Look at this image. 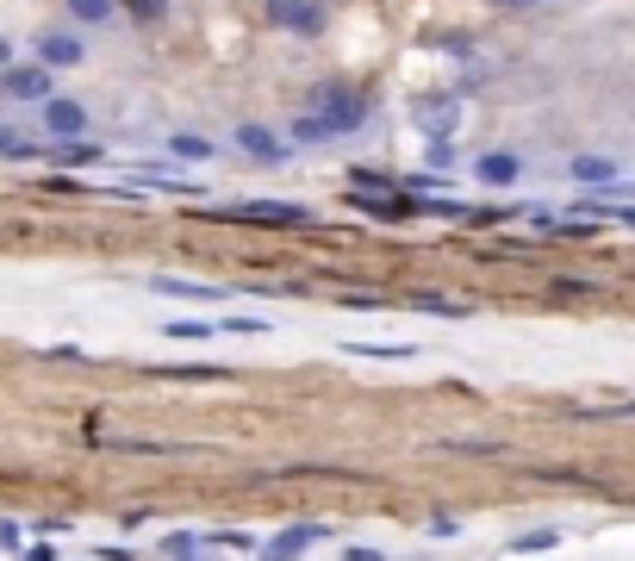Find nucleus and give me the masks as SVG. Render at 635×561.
Here are the masks:
<instances>
[{"label": "nucleus", "mask_w": 635, "mask_h": 561, "mask_svg": "<svg viewBox=\"0 0 635 561\" xmlns=\"http://www.w3.org/2000/svg\"><path fill=\"white\" fill-rule=\"evenodd\" d=\"M44 132L50 137H81L88 132V113H81L76 100H44Z\"/></svg>", "instance_id": "obj_5"}, {"label": "nucleus", "mask_w": 635, "mask_h": 561, "mask_svg": "<svg viewBox=\"0 0 635 561\" xmlns=\"http://www.w3.org/2000/svg\"><path fill=\"white\" fill-rule=\"evenodd\" d=\"M237 144H243V150H256V156H281V144H274L262 125H237Z\"/></svg>", "instance_id": "obj_11"}, {"label": "nucleus", "mask_w": 635, "mask_h": 561, "mask_svg": "<svg viewBox=\"0 0 635 561\" xmlns=\"http://www.w3.org/2000/svg\"><path fill=\"white\" fill-rule=\"evenodd\" d=\"M474 175H480L486 188H511V181L523 175V162L511 150H492V156H480V169H474Z\"/></svg>", "instance_id": "obj_7"}, {"label": "nucleus", "mask_w": 635, "mask_h": 561, "mask_svg": "<svg viewBox=\"0 0 635 561\" xmlns=\"http://www.w3.org/2000/svg\"><path fill=\"white\" fill-rule=\"evenodd\" d=\"M343 561H381V556H374V549H349Z\"/></svg>", "instance_id": "obj_17"}, {"label": "nucleus", "mask_w": 635, "mask_h": 561, "mask_svg": "<svg viewBox=\"0 0 635 561\" xmlns=\"http://www.w3.org/2000/svg\"><path fill=\"white\" fill-rule=\"evenodd\" d=\"M225 218H237V225H311L306 206H287V200H243Z\"/></svg>", "instance_id": "obj_1"}, {"label": "nucleus", "mask_w": 635, "mask_h": 561, "mask_svg": "<svg viewBox=\"0 0 635 561\" xmlns=\"http://www.w3.org/2000/svg\"><path fill=\"white\" fill-rule=\"evenodd\" d=\"M206 330H212V318H174L169 337H206Z\"/></svg>", "instance_id": "obj_14"}, {"label": "nucleus", "mask_w": 635, "mask_h": 561, "mask_svg": "<svg viewBox=\"0 0 635 561\" xmlns=\"http://www.w3.org/2000/svg\"><path fill=\"white\" fill-rule=\"evenodd\" d=\"M69 13L81 25H100V20H113V0H69Z\"/></svg>", "instance_id": "obj_13"}, {"label": "nucleus", "mask_w": 635, "mask_h": 561, "mask_svg": "<svg viewBox=\"0 0 635 561\" xmlns=\"http://www.w3.org/2000/svg\"><path fill=\"white\" fill-rule=\"evenodd\" d=\"M44 69H69V63H81V38H69V32H50V38L38 44Z\"/></svg>", "instance_id": "obj_8"}, {"label": "nucleus", "mask_w": 635, "mask_h": 561, "mask_svg": "<svg viewBox=\"0 0 635 561\" xmlns=\"http://www.w3.org/2000/svg\"><path fill=\"white\" fill-rule=\"evenodd\" d=\"M0 94L7 100H50V69H7V76H0Z\"/></svg>", "instance_id": "obj_4"}, {"label": "nucleus", "mask_w": 635, "mask_h": 561, "mask_svg": "<svg viewBox=\"0 0 635 561\" xmlns=\"http://www.w3.org/2000/svg\"><path fill=\"white\" fill-rule=\"evenodd\" d=\"M162 7H169V0H132V13H137L144 25H150V20H162Z\"/></svg>", "instance_id": "obj_16"}, {"label": "nucleus", "mask_w": 635, "mask_h": 561, "mask_svg": "<svg viewBox=\"0 0 635 561\" xmlns=\"http://www.w3.org/2000/svg\"><path fill=\"white\" fill-rule=\"evenodd\" d=\"M150 288L156 293H174V300H225V288H206V281H169V274H156Z\"/></svg>", "instance_id": "obj_9"}, {"label": "nucleus", "mask_w": 635, "mask_h": 561, "mask_svg": "<svg viewBox=\"0 0 635 561\" xmlns=\"http://www.w3.org/2000/svg\"><path fill=\"white\" fill-rule=\"evenodd\" d=\"M349 356H381V362H405V356H418L411 344H349Z\"/></svg>", "instance_id": "obj_12"}, {"label": "nucleus", "mask_w": 635, "mask_h": 561, "mask_svg": "<svg viewBox=\"0 0 635 561\" xmlns=\"http://www.w3.org/2000/svg\"><path fill=\"white\" fill-rule=\"evenodd\" d=\"M574 175H579V181H598V188H604V181H616V162H604V156H579Z\"/></svg>", "instance_id": "obj_10"}, {"label": "nucleus", "mask_w": 635, "mask_h": 561, "mask_svg": "<svg viewBox=\"0 0 635 561\" xmlns=\"http://www.w3.org/2000/svg\"><path fill=\"white\" fill-rule=\"evenodd\" d=\"M325 537V530H318V524H299V530H281V537L269 542V549H262V561H293L299 556V549H311V542Z\"/></svg>", "instance_id": "obj_6"}, {"label": "nucleus", "mask_w": 635, "mask_h": 561, "mask_svg": "<svg viewBox=\"0 0 635 561\" xmlns=\"http://www.w3.org/2000/svg\"><path fill=\"white\" fill-rule=\"evenodd\" d=\"M174 156H212V144H206V137H188V132H181V137H174Z\"/></svg>", "instance_id": "obj_15"}, {"label": "nucleus", "mask_w": 635, "mask_h": 561, "mask_svg": "<svg viewBox=\"0 0 635 561\" xmlns=\"http://www.w3.org/2000/svg\"><path fill=\"white\" fill-rule=\"evenodd\" d=\"M362 113H367L362 94H343V88H330V94H325V113H318V119H325V132L337 137V132H355V125H362Z\"/></svg>", "instance_id": "obj_3"}, {"label": "nucleus", "mask_w": 635, "mask_h": 561, "mask_svg": "<svg viewBox=\"0 0 635 561\" xmlns=\"http://www.w3.org/2000/svg\"><path fill=\"white\" fill-rule=\"evenodd\" d=\"M269 20L281 25V32H318V25H325V7H318V0H269Z\"/></svg>", "instance_id": "obj_2"}]
</instances>
